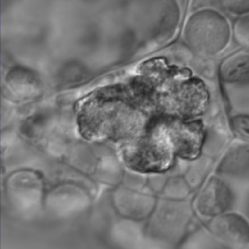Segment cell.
Segmentation results:
<instances>
[{
	"label": "cell",
	"mask_w": 249,
	"mask_h": 249,
	"mask_svg": "<svg viewBox=\"0 0 249 249\" xmlns=\"http://www.w3.org/2000/svg\"><path fill=\"white\" fill-rule=\"evenodd\" d=\"M128 157L134 169L142 173H162L172 165L175 154L162 124L153 122L133 144Z\"/></svg>",
	"instance_id": "1"
},
{
	"label": "cell",
	"mask_w": 249,
	"mask_h": 249,
	"mask_svg": "<svg viewBox=\"0 0 249 249\" xmlns=\"http://www.w3.org/2000/svg\"><path fill=\"white\" fill-rule=\"evenodd\" d=\"M5 196L9 213L18 220L32 222L39 200L36 178L32 171H18L6 180Z\"/></svg>",
	"instance_id": "2"
},
{
	"label": "cell",
	"mask_w": 249,
	"mask_h": 249,
	"mask_svg": "<svg viewBox=\"0 0 249 249\" xmlns=\"http://www.w3.org/2000/svg\"><path fill=\"white\" fill-rule=\"evenodd\" d=\"M161 122L175 155L190 160L199 155L204 140L201 122L168 118Z\"/></svg>",
	"instance_id": "3"
},
{
	"label": "cell",
	"mask_w": 249,
	"mask_h": 249,
	"mask_svg": "<svg viewBox=\"0 0 249 249\" xmlns=\"http://www.w3.org/2000/svg\"><path fill=\"white\" fill-rule=\"evenodd\" d=\"M2 61L1 54L0 53V82H1L2 77Z\"/></svg>",
	"instance_id": "4"
},
{
	"label": "cell",
	"mask_w": 249,
	"mask_h": 249,
	"mask_svg": "<svg viewBox=\"0 0 249 249\" xmlns=\"http://www.w3.org/2000/svg\"><path fill=\"white\" fill-rule=\"evenodd\" d=\"M3 129H2V121L1 114H0V142H1V138L3 135Z\"/></svg>",
	"instance_id": "5"
},
{
	"label": "cell",
	"mask_w": 249,
	"mask_h": 249,
	"mask_svg": "<svg viewBox=\"0 0 249 249\" xmlns=\"http://www.w3.org/2000/svg\"><path fill=\"white\" fill-rule=\"evenodd\" d=\"M3 159V152H2V150L1 149V146H0V168H1Z\"/></svg>",
	"instance_id": "6"
},
{
	"label": "cell",
	"mask_w": 249,
	"mask_h": 249,
	"mask_svg": "<svg viewBox=\"0 0 249 249\" xmlns=\"http://www.w3.org/2000/svg\"><path fill=\"white\" fill-rule=\"evenodd\" d=\"M1 16H0V39H1Z\"/></svg>",
	"instance_id": "7"
},
{
	"label": "cell",
	"mask_w": 249,
	"mask_h": 249,
	"mask_svg": "<svg viewBox=\"0 0 249 249\" xmlns=\"http://www.w3.org/2000/svg\"><path fill=\"white\" fill-rule=\"evenodd\" d=\"M1 225H0V244H1Z\"/></svg>",
	"instance_id": "8"
},
{
	"label": "cell",
	"mask_w": 249,
	"mask_h": 249,
	"mask_svg": "<svg viewBox=\"0 0 249 249\" xmlns=\"http://www.w3.org/2000/svg\"><path fill=\"white\" fill-rule=\"evenodd\" d=\"M1 10H2L1 2V1H0V14H1Z\"/></svg>",
	"instance_id": "9"
}]
</instances>
